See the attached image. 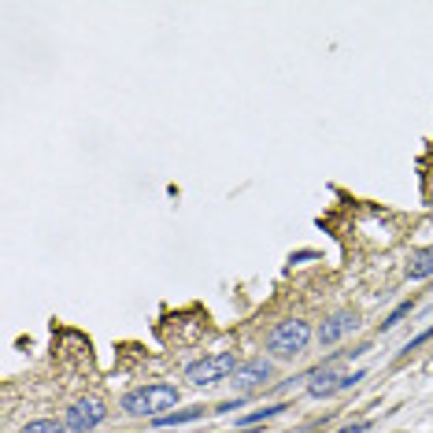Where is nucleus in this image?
<instances>
[{"mask_svg":"<svg viewBox=\"0 0 433 433\" xmlns=\"http://www.w3.org/2000/svg\"><path fill=\"white\" fill-rule=\"evenodd\" d=\"M178 400H182V389L178 385L156 382V385L130 389L126 397L119 400V411H122V415H130V419H160L163 411H171Z\"/></svg>","mask_w":433,"mask_h":433,"instance_id":"nucleus-1","label":"nucleus"},{"mask_svg":"<svg viewBox=\"0 0 433 433\" xmlns=\"http://www.w3.org/2000/svg\"><path fill=\"white\" fill-rule=\"evenodd\" d=\"M311 337H315V330H311L308 318H286V323H274L271 326V333H267V341H263V345H267V352L274 355V360L293 363L296 355L308 352Z\"/></svg>","mask_w":433,"mask_h":433,"instance_id":"nucleus-2","label":"nucleus"},{"mask_svg":"<svg viewBox=\"0 0 433 433\" xmlns=\"http://www.w3.org/2000/svg\"><path fill=\"white\" fill-rule=\"evenodd\" d=\"M241 367V355L234 352H215V355H204V360L189 363L185 367V382L204 389V385H215V382H226V378H234Z\"/></svg>","mask_w":433,"mask_h":433,"instance_id":"nucleus-3","label":"nucleus"},{"mask_svg":"<svg viewBox=\"0 0 433 433\" xmlns=\"http://www.w3.org/2000/svg\"><path fill=\"white\" fill-rule=\"evenodd\" d=\"M108 419V404L100 397H78L71 407H67V429L71 433H93L100 422Z\"/></svg>","mask_w":433,"mask_h":433,"instance_id":"nucleus-4","label":"nucleus"},{"mask_svg":"<svg viewBox=\"0 0 433 433\" xmlns=\"http://www.w3.org/2000/svg\"><path fill=\"white\" fill-rule=\"evenodd\" d=\"M355 330H360V315L355 311H337V315H330L326 323L318 326V345H337L341 337H348Z\"/></svg>","mask_w":433,"mask_h":433,"instance_id":"nucleus-5","label":"nucleus"},{"mask_svg":"<svg viewBox=\"0 0 433 433\" xmlns=\"http://www.w3.org/2000/svg\"><path fill=\"white\" fill-rule=\"evenodd\" d=\"M271 374H274V367L267 363V360H249V363H241L237 367V374H234V389H241V392H252L256 385H267L271 382Z\"/></svg>","mask_w":433,"mask_h":433,"instance_id":"nucleus-6","label":"nucleus"},{"mask_svg":"<svg viewBox=\"0 0 433 433\" xmlns=\"http://www.w3.org/2000/svg\"><path fill=\"white\" fill-rule=\"evenodd\" d=\"M404 274H407L411 281H426V278H433V244H426V249H415V252L407 256Z\"/></svg>","mask_w":433,"mask_h":433,"instance_id":"nucleus-7","label":"nucleus"},{"mask_svg":"<svg viewBox=\"0 0 433 433\" xmlns=\"http://www.w3.org/2000/svg\"><path fill=\"white\" fill-rule=\"evenodd\" d=\"M197 419H204V407H185V411H171V415H160V419H152V426L167 429V426H182V422H197Z\"/></svg>","mask_w":433,"mask_h":433,"instance_id":"nucleus-8","label":"nucleus"},{"mask_svg":"<svg viewBox=\"0 0 433 433\" xmlns=\"http://www.w3.org/2000/svg\"><path fill=\"white\" fill-rule=\"evenodd\" d=\"M281 411H289V407H286V404H267V407H263V411H249V415H241L237 422H241L244 429H249L252 422H259V419H263V422H267V419H274V415H281Z\"/></svg>","mask_w":433,"mask_h":433,"instance_id":"nucleus-9","label":"nucleus"},{"mask_svg":"<svg viewBox=\"0 0 433 433\" xmlns=\"http://www.w3.org/2000/svg\"><path fill=\"white\" fill-rule=\"evenodd\" d=\"M411 311H415V300H400V304H397V308L389 311V318H385V323H382V330H397V326L404 323V318H407Z\"/></svg>","mask_w":433,"mask_h":433,"instance_id":"nucleus-10","label":"nucleus"},{"mask_svg":"<svg viewBox=\"0 0 433 433\" xmlns=\"http://www.w3.org/2000/svg\"><path fill=\"white\" fill-rule=\"evenodd\" d=\"M67 426L63 422H56V419H37V422H26L19 433H63Z\"/></svg>","mask_w":433,"mask_h":433,"instance_id":"nucleus-11","label":"nucleus"},{"mask_svg":"<svg viewBox=\"0 0 433 433\" xmlns=\"http://www.w3.org/2000/svg\"><path fill=\"white\" fill-rule=\"evenodd\" d=\"M363 374H367V370H345L341 378L333 382V389H330V397H333V392H345V389H352L355 382H363Z\"/></svg>","mask_w":433,"mask_h":433,"instance_id":"nucleus-12","label":"nucleus"},{"mask_svg":"<svg viewBox=\"0 0 433 433\" xmlns=\"http://www.w3.org/2000/svg\"><path fill=\"white\" fill-rule=\"evenodd\" d=\"M426 341H433V326H429V330H422V333H415V337H411V341H407V345L400 348V355H411V352H419V348H422Z\"/></svg>","mask_w":433,"mask_h":433,"instance_id":"nucleus-13","label":"nucleus"},{"mask_svg":"<svg viewBox=\"0 0 433 433\" xmlns=\"http://www.w3.org/2000/svg\"><path fill=\"white\" fill-rule=\"evenodd\" d=\"M370 429V422H348V426H341L337 433H367Z\"/></svg>","mask_w":433,"mask_h":433,"instance_id":"nucleus-14","label":"nucleus"},{"mask_svg":"<svg viewBox=\"0 0 433 433\" xmlns=\"http://www.w3.org/2000/svg\"><path fill=\"white\" fill-rule=\"evenodd\" d=\"M237 433H256V429H237Z\"/></svg>","mask_w":433,"mask_h":433,"instance_id":"nucleus-15","label":"nucleus"}]
</instances>
